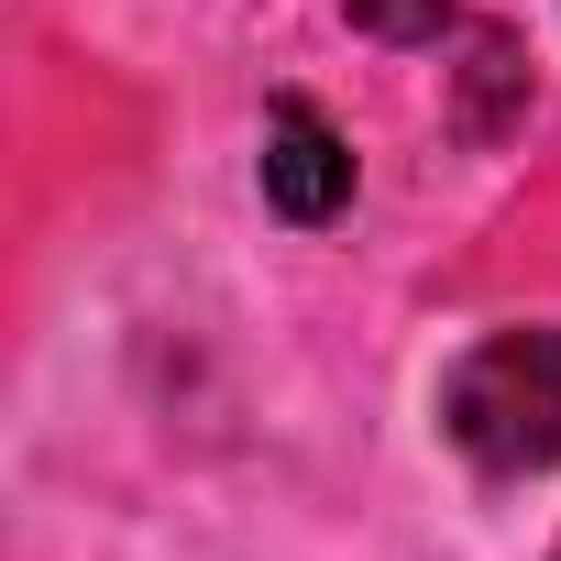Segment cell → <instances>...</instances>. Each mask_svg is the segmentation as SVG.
<instances>
[{
    "label": "cell",
    "instance_id": "cell-2",
    "mask_svg": "<svg viewBox=\"0 0 561 561\" xmlns=\"http://www.w3.org/2000/svg\"><path fill=\"white\" fill-rule=\"evenodd\" d=\"M264 209L298 220V231H320V220L353 209V144H342L309 100H275V111H264Z\"/></svg>",
    "mask_w": 561,
    "mask_h": 561
},
{
    "label": "cell",
    "instance_id": "cell-1",
    "mask_svg": "<svg viewBox=\"0 0 561 561\" xmlns=\"http://www.w3.org/2000/svg\"><path fill=\"white\" fill-rule=\"evenodd\" d=\"M440 440L473 473H561V331H484L440 375Z\"/></svg>",
    "mask_w": 561,
    "mask_h": 561
},
{
    "label": "cell",
    "instance_id": "cell-4",
    "mask_svg": "<svg viewBox=\"0 0 561 561\" xmlns=\"http://www.w3.org/2000/svg\"><path fill=\"white\" fill-rule=\"evenodd\" d=\"M353 34H419V45H440L451 0H353Z\"/></svg>",
    "mask_w": 561,
    "mask_h": 561
},
{
    "label": "cell",
    "instance_id": "cell-5",
    "mask_svg": "<svg viewBox=\"0 0 561 561\" xmlns=\"http://www.w3.org/2000/svg\"><path fill=\"white\" fill-rule=\"evenodd\" d=\"M550 561H561V550H550Z\"/></svg>",
    "mask_w": 561,
    "mask_h": 561
},
{
    "label": "cell",
    "instance_id": "cell-3",
    "mask_svg": "<svg viewBox=\"0 0 561 561\" xmlns=\"http://www.w3.org/2000/svg\"><path fill=\"white\" fill-rule=\"evenodd\" d=\"M517 89H528L517 45H506V34H473V89H462V111H451V122H462L473 144H495V133H506V100H517Z\"/></svg>",
    "mask_w": 561,
    "mask_h": 561
}]
</instances>
